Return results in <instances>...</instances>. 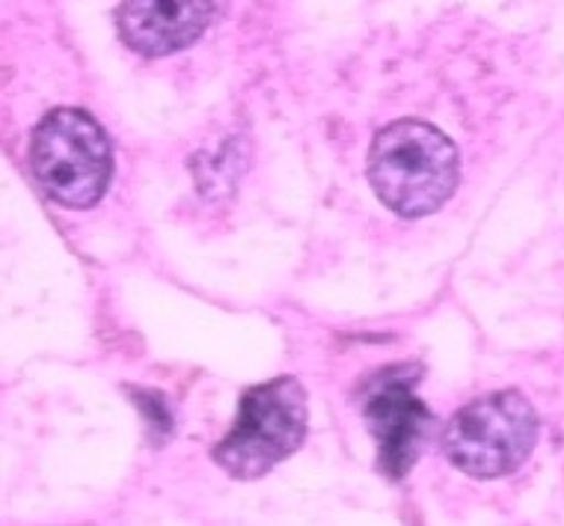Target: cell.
<instances>
[{
    "mask_svg": "<svg viewBox=\"0 0 564 526\" xmlns=\"http://www.w3.org/2000/svg\"><path fill=\"white\" fill-rule=\"evenodd\" d=\"M215 19V0H122L117 30L143 57H166L194 45Z\"/></svg>",
    "mask_w": 564,
    "mask_h": 526,
    "instance_id": "6",
    "label": "cell"
},
{
    "mask_svg": "<svg viewBox=\"0 0 564 526\" xmlns=\"http://www.w3.org/2000/svg\"><path fill=\"white\" fill-rule=\"evenodd\" d=\"M30 167L45 194L66 208L96 205L113 175V149L87 110L57 108L30 137Z\"/></svg>",
    "mask_w": 564,
    "mask_h": 526,
    "instance_id": "2",
    "label": "cell"
},
{
    "mask_svg": "<svg viewBox=\"0 0 564 526\" xmlns=\"http://www.w3.org/2000/svg\"><path fill=\"white\" fill-rule=\"evenodd\" d=\"M538 443V414L523 393L481 396L448 419L443 449L460 473L502 479L525 464Z\"/></svg>",
    "mask_w": 564,
    "mask_h": 526,
    "instance_id": "4",
    "label": "cell"
},
{
    "mask_svg": "<svg viewBox=\"0 0 564 526\" xmlns=\"http://www.w3.org/2000/svg\"><path fill=\"white\" fill-rule=\"evenodd\" d=\"M457 149L440 128L399 119L378 131L369 149V185L399 217L437 212L457 187Z\"/></svg>",
    "mask_w": 564,
    "mask_h": 526,
    "instance_id": "1",
    "label": "cell"
},
{
    "mask_svg": "<svg viewBox=\"0 0 564 526\" xmlns=\"http://www.w3.org/2000/svg\"><path fill=\"white\" fill-rule=\"evenodd\" d=\"M413 369L378 372L366 387L362 410L378 443V468L390 479H404L429 440L434 417L413 393Z\"/></svg>",
    "mask_w": 564,
    "mask_h": 526,
    "instance_id": "5",
    "label": "cell"
},
{
    "mask_svg": "<svg viewBox=\"0 0 564 526\" xmlns=\"http://www.w3.org/2000/svg\"><path fill=\"white\" fill-rule=\"evenodd\" d=\"M306 438V390L292 375L264 380L241 396L232 431L215 447V461L235 479H259L294 455Z\"/></svg>",
    "mask_w": 564,
    "mask_h": 526,
    "instance_id": "3",
    "label": "cell"
}]
</instances>
